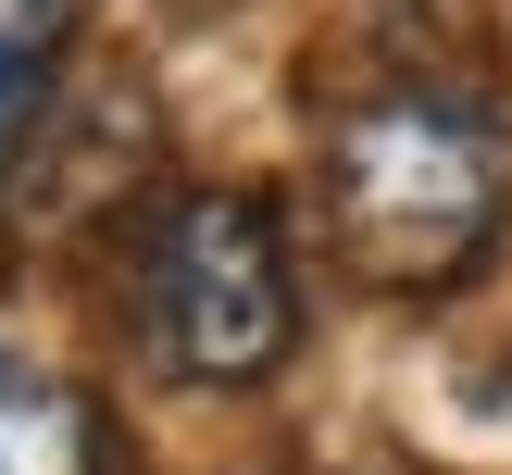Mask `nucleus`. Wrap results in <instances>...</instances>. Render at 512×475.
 <instances>
[{
	"instance_id": "2",
	"label": "nucleus",
	"mask_w": 512,
	"mask_h": 475,
	"mask_svg": "<svg viewBox=\"0 0 512 475\" xmlns=\"http://www.w3.org/2000/svg\"><path fill=\"white\" fill-rule=\"evenodd\" d=\"M138 325L188 388H263L300 350V263L263 188H188L163 200L138 250Z\"/></svg>"
},
{
	"instance_id": "1",
	"label": "nucleus",
	"mask_w": 512,
	"mask_h": 475,
	"mask_svg": "<svg viewBox=\"0 0 512 475\" xmlns=\"http://www.w3.org/2000/svg\"><path fill=\"white\" fill-rule=\"evenodd\" d=\"M512 213V138L450 75H388L325 125V225L375 288H450Z\"/></svg>"
},
{
	"instance_id": "5",
	"label": "nucleus",
	"mask_w": 512,
	"mask_h": 475,
	"mask_svg": "<svg viewBox=\"0 0 512 475\" xmlns=\"http://www.w3.org/2000/svg\"><path fill=\"white\" fill-rule=\"evenodd\" d=\"M75 38V0H0V63H50Z\"/></svg>"
},
{
	"instance_id": "3",
	"label": "nucleus",
	"mask_w": 512,
	"mask_h": 475,
	"mask_svg": "<svg viewBox=\"0 0 512 475\" xmlns=\"http://www.w3.org/2000/svg\"><path fill=\"white\" fill-rule=\"evenodd\" d=\"M0 475H100V413L38 363H0Z\"/></svg>"
},
{
	"instance_id": "4",
	"label": "nucleus",
	"mask_w": 512,
	"mask_h": 475,
	"mask_svg": "<svg viewBox=\"0 0 512 475\" xmlns=\"http://www.w3.org/2000/svg\"><path fill=\"white\" fill-rule=\"evenodd\" d=\"M38 113H50V63H0V200H13L25 150H38Z\"/></svg>"
}]
</instances>
